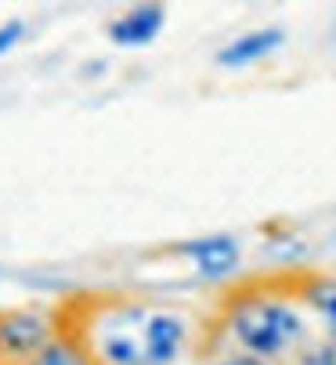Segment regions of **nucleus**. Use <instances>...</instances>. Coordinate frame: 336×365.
<instances>
[{
  "label": "nucleus",
  "mask_w": 336,
  "mask_h": 365,
  "mask_svg": "<svg viewBox=\"0 0 336 365\" xmlns=\"http://www.w3.org/2000/svg\"><path fill=\"white\" fill-rule=\"evenodd\" d=\"M293 275V289L304 304V311L311 315L315 333L336 336V272H290Z\"/></svg>",
  "instance_id": "7"
},
{
  "label": "nucleus",
  "mask_w": 336,
  "mask_h": 365,
  "mask_svg": "<svg viewBox=\"0 0 336 365\" xmlns=\"http://www.w3.org/2000/svg\"><path fill=\"white\" fill-rule=\"evenodd\" d=\"M174 253L188 260V268H192L195 279H203V282H220V286L235 282V275L243 272V257H246L243 242H239L235 235H224V232L178 242Z\"/></svg>",
  "instance_id": "4"
},
{
  "label": "nucleus",
  "mask_w": 336,
  "mask_h": 365,
  "mask_svg": "<svg viewBox=\"0 0 336 365\" xmlns=\"http://www.w3.org/2000/svg\"><path fill=\"white\" fill-rule=\"evenodd\" d=\"M203 354H210L206 365H278V361H268V358H257L246 351H232V347H210Z\"/></svg>",
  "instance_id": "10"
},
{
  "label": "nucleus",
  "mask_w": 336,
  "mask_h": 365,
  "mask_svg": "<svg viewBox=\"0 0 336 365\" xmlns=\"http://www.w3.org/2000/svg\"><path fill=\"white\" fill-rule=\"evenodd\" d=\"M54 304L58 329L98 365H181L203 344V322L185 304L123 289H87Z\"/></svg>",
  "instance_id": "1"
},
{
  "label": "nucleus",
  "mask_w": 336,
  "mask_h": 365,
  "mask_svg": "<svg viewBox=\"0 0 336 365\" xmlns=\"http://www.w3.org/2000/svg\"><path fill=\"white\" fill-rule=\"evenodd\" d=\"M26 36V19H8V22H0V58L11 55V51L22 43Z\"/></svg>",
  "instance_id": "11"
},
{
  "label": "nucleus",
  "mask_w": 336,
  "mask_h": 365,
  "mask_svg": "<svg viewBox=\"0 0 336 365\" xmlns=\"http://www.w3.org/2000/svg\"><path fill=\"white\" fill-rule=\"evenodd\" d=\"M290 365H336V336L311 333L307 344L290 358Z\"/></svg>",
  "instance_id": "9"
},
{
  "label": "nucleus",
  "mask_w": 336,
  "mask_h": 365,
  "mask_svg": "<svg viewBox=\"0 0 336 365\" xmlns=\"http://www.w3.org/2000/svg\"><path fill=\"white\" fill-rule=\"evenodd\" d=\"M29 365H98V361H94L73 336H66V333L58 329V336H54Z\"/></svg>",
  "instance_id": "8"
},
{
  "label": "nucleus",
  "mask_w": 336,
  "mask_h": 365,
  "mask_svg": "<svg viewBox=\"0 0 336 365\" xmlns=\"http://www.w3.org/2000/svg\"><path fill=\"white\" fill-rule=\"evenodd\" d=\"M282 47H286V29L282 26H257V29H246V33L232 36L224 47H217L213 62L220 69L239 73V69H250V66L271 58L275 51H282Z\"/></svg>",
  "instance_id": "6"
},
{
  "label": "nucleus",
  "mask_w": 336,
  "mask_h": 365,
  "mask_svg": "<svg viewBox=\"0 0 336 365\" xmlns=\"http://www.w3.org/2000/svg\"><path fill=\"white\" fill-rule=\"evenodd\" d=\"M332 40H336V29H332Z\"/></svg>",
  "instance_id": "12"
},
{
  "label": "nucleus",
  "mask_w": 336,
  "mask_h": 365,
  "mask_svg": "<svg viewBox=\"0 0 336 365\" xmlns=\"http://www.w3.org/2000/svg\"><path fill=\"white\" fill-rule=\"evenodd\" d=\"M166 29V4L163 0H138L123 15H116L105 26V36L112 47L120 51H138L159 40V33Z\"/></svg>",
  "instance_id": "5"
},
{
  "label": "nucleus",
  "mask_w": 336,
  "mask_h": 365,
  "mask_svg": "<svg viewBox=\"0 0 336 365\" xmlns=\"http://www.w3.org/2000/svg\"><path fill=\"white\" fill-rule=\"evenodd\" d=\"M332 272H336V264H332Z\"/></svg>",
  "instance_id": "13"
},
{
  "label": "nucleus",
  "mask_w": 336,
  "mask_h": 365,
  "mask_svg": "<svg viewBox=\"0 0 336 365\" xmlns=\"http://www.w3.org/2000/svg\"><path fill=\"white\" fill-rule=\"evenodd\" d=\"M311 333V315L293 289L290 272L268 279H235L224 286L213 319L203 326L199 354L210 347H232L290 365V358L307 344Z\"/></svg>",
  "instance_id": "2"
},
{
  "label": "nucleus",
  "mask_w": 336,
  "mask_h": 365,
  "mask_svg": "<svg viewBox=\"0 0 336 365\" xmlns=\"http://www.w3.org/2000/svg\"><path fill=\"white\" fill-rule=\"evenodd\" d=\"M58 336V304L0 307V365H29Z\"/></svg>",
  "instance_id": "3"
}]
</instances>
